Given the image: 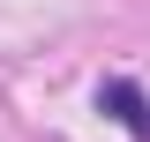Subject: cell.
I'll list each match as a JSON object with an SVG mask.
<instances>
[{"instance_id":"1","label":"cell","mask_w":150,"mask_h":142,"mask_svg":"<svg viewBox=\"0 0 150 142\" xmlns=\"http://www.w3.org/2000/svg\"><path fill=\"white\" fill-rule=\"evenodd\" d=\"M98 112H105V120H120L135 142H150V97L128 82V75H105V82H98Z\"/></svg>"}]
</instances>
